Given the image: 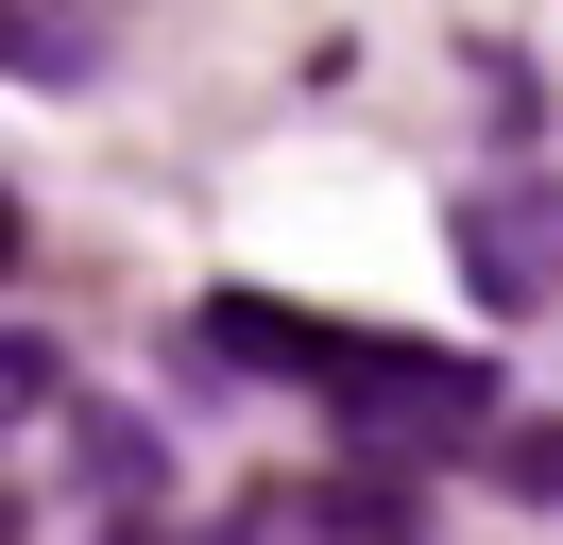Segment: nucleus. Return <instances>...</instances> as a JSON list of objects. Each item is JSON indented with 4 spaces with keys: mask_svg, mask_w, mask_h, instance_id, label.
<instances>
[{
    "mask_svg": "<svg viewBox=\"0 0 563 545\" xmlns=\"http://www.w3.org/2000/svg\"><path fill=\"white\" fill-rule=\"evenodd\" d=\"M461 272H478V307H547L563 290V204L547 188H478L461 204Z\"/></svg>",
    "mask_w": 563,
    "mask_h": 545,
    "instance_id": "f257e3e1",
    "label": "nucleus"
},
{
    "mask_svg": "<svg viewBox=\"0 0 563 545\" xmlns=\"http://www.w3.org/2000/svg\"><path fill=\"white\" fill-rule=\"evenodd\" d=\"M137 545H188V529H137Z\"/></svg>",
    "mask_w": 563,
    "mask_h": 545,
    "instance_id": "7ed1b4c3",
    "label": "nucleus"
},
{
    "mask_svg": "<svg viewBox=\"0 0 563 545\" xmlns=\"http://www.w3.org/2000/svg\"><path fill=\"white\" fill-rule=\"evenodd\" d=\"M103 52V0H18V86H69Z\"/></svg>",
    "mask_w": 563,
    "mask_h": 545,
    "instance_id": "f03ea898",
    "label": "nucleus"
}]
</instances>
